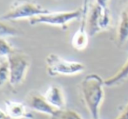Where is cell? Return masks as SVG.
I'll list each match as a JSON object with an SVG mask.
<instances>
[{"mask_svg":"<svg viewBox=\"0 0 128 119\" xmlns=\"http://www.w3.org/2000/svg\"><path fill=\"white\" fill-rule=\"evenodd\" d=\"M13 50V47L5 38H0V57H7Z\"/></svg>","mask_w":128,"mask_h":119,"instance_id":"2e32d148","label":"cell"},{"mask_svg":"<svg viewBox=\"0 0 128 119\" xmlns=\"http://www.w3.org/2000/svg\"><path fill=\"white\" fill-rule=\"evenodd\" d=\"M10 79V70L8 61H4L0 64V86L4 85Z\"/></svg>","mask_w":128,"mask_h":119,"instance_id":"9a60e30c","label":"cell"},{"mask_svg":"<svg viewBox=\"0 0 128 119\" xmlns=\"http://www.w3.org/2000/svg\"><path fill=\"white\" fill-rule=\"evenodd\" d=\"M18 35L19 31L15 27L9 24L6 22L0 21V38H5L8 37H17Z\"/></svg>","mask_w":128,"mask_h":119,"instance_id":"5bb4252c","label":"cell"},{"mask_svg":"<svg viewBox=\"0 0 128 119\" xmlns=\"http://www.w3.org/2000/svg\"><path fill=\"white\" fill-rule=\"evenodd\" d=\"M36 0H13L8 10L2 15L4 21L18 20L23 18H32L36 16L49 12Z\"/></svg>","mask_w":128,"mask_h":119,"instance_id":"7a4b0ae2","label":"cell"},{"mask_svg":"<svg viewBox=\"0 0 128 119\" xmlns=\"http://www.w3.org/2000/svg\"><path fill=\"white\" fill-rule=\"evenodd\" d=\"M10 70L9 83L12 86H18L24 81L30 66V57L27 54L14 50L6 57Z\"/></svg>","mask_w":128,"mask_h":119,"instance_id":"5b68a950","label":"cell"},{"mask_svg":"<svg viewBox=\"0 0 128 119\" xmlns=\"http://www.w3.org/2000/svg\"><path fill=\"white\" fill-rule=\"evenodd\" d=\"M28 106L34 111L39 113L48 115L51 117L57 109L52 106L49 103L46 101L44 96L39 95L38 93H32L29 97L28 99Z\"/></svg>","mask_w":128,"mask_h":119,"instance_id":"52a82bcc","label":"cell"},{"mask_svg":"<svg viewBox=\"0 0 128 119\" xmlns=\"http://www.w3.org/2000/svg\"><path fill=\"white\" fill-rule=\"evenodd\" d=\"M0 119H12L9 116V114L6 111H4L3 110L0 109Z\"/></svg>","mask_w":128,"mask_h":119,"instance_id":"ffe728a7","label":"cell"},{"mask_svg":"<svg viewBox=\"0 0 128 119\" xmlns=\"http://www.w3.org/2000/svg\"><path fill=\"white\" fill-rule=\"evenodd\" d=\"M95 3L101 8L106 19L111 21V15H110L109 10V0H96Z\"/></svg>","mask_w":128,"mask_h":119,"instance_id":"e0dca14e","label":"cell"},{"mask_svg":"<svg viewBox=\"0 0 128 119\" xmlns=\"http://www.w3.org/2000/svg\"><path fill=\"white\" fill-rule=\"evenodd\" d=\"M124 11H125V13L126 14V16H127V17H128V6L126 7V9L125 10H124Z\"/></svg>","mask_w":128,"mask_h":119,"instance_id":"44dd1931","label":"cell"},{"mask_svg":"<svg viewBox=\"0 0 128 119\" xmlns=\"http://www.w3.org/2000/svg\"><path fill=\"white\" fill-rule=\"evenodd\" d=\"M50 119H83L81 116L74 111L66 109L56 110L50 117Z\"/></svg>","mask_w":128,"mask_h":119,"instance_id":"4fadbf2b","label":"cell"},{"mask_svg":"<svg viewBox=\"0 0 128 119\" xmlns=\"http://www.w3.org/2000/svg\"><path fill=\"white\" fill-rule=\"evenodd\" d=\"M104 80L98 74H89L80 84L84 104L92 119H100V108L104 99Z\"/></svg>","mask_w":128,"mask_h":119,"instance_id":"6da1fadb","label":"cell"},{"mask_svg":"<svg viewBox=\"0 0 128 119\" xmlns=\"http://www.w3.org/2000/svg\"><path fill=\"white\" fill-rule=\"evenodd\" d=\"M46 64L47 73L51 77L74 76L82 73L86 69L82 63L67 60L55 53H51L46 57Z\"/></svg>","mask_w":128,"mask_h":119,"instance_id":"3957f363","label":"cell"},{"mask_svg":"<svg viewBox=\"0 0 128 119\" xmlns=\"http://www.w3.org/2000/svg\"><path fill=\"white\" fill-rule=\"evenodd\" d=\"M110 25L111 21L106 19L101 8L94 3L86 18V30L89 36L94 37L97 34L107 30Z\"/></svg>","mask_w":128,"mask_h":119,"instance_id":"8992f818","label":"cell"},{"mask_svg":"<svg viewBox=\"0 0 128 119\" xmlns=\"http://www.w3.org/2000/svg\"><path fill=\"white\" fill-rule=\"evenodd\" d=\"M89 34L86 30V23H80L78 29L72 37V46L77 50H84L89 43Z\"/></svg>","mask_w":128,"mask_h":119,"instance_id":"30bf717a","label":"cell"},{"mask_svg":"<svg viewBox=\"0 0 128 119\" xmlns=\"http://www.w3.org/2000/svg\"><path fill=\"white\" fill-rule=\"evenodd\" d=\"M88 7H89V0H83L82 6V17H81V22H86L87 18V13H88Z\"/></svg>","mask_w":128,"mask_h":119,"instance_id":"ac0fdd59","label":"cell"},{"mask_svg":"<svg viewBox=\"0 0 128 119\" xmlns=\"http://www.w3.org/2000/svg\"><path fill=\"white\" fill-rule=\"evenodd\" d=\"M5 111L12 119L32 118V114L27 109L26 104L18 102V101H6L5 102Z\"/></svg>","mask_w":128,"mask_h":119,"instance_id":"9c48e42d","label":"cell"},{"mask_svg":"<svg viewBox=\"0 0 128 119\" xmlns=\"http://www.w3.org/2000/svg\"><path fill=\"white\" fill-rule=\"evenodd\" d=\"M127 77H128V58L126 62L123 64V66L114 75H112V77H108L106 80H104V84L107 87L115 86L117 84L122 83Z\"/></svg>","mask_w":128,"mask_h":119,"instance_id":"7c38bea8","label":"cell"},{"mask_svg":"<svg viewBox=\"0 0 128 119\" xmlns=\"http://www.w3.org/2000/svg\"><path fill=\"white\" fill-rule=\"evenodd\" d=\"M116 119H128V104Z\"/></svg>","mask_w":128,"mask_h":119,"instance_id":"d6986e66","label":"cell"},{"mask_svg":"<svg viewBox=\"0 0 128 119\" xmlns=\"http://www.w3.org/2000/svg\"><path fill=\"white\" fill-rule=\"evenodd\" d=\"M128 39V17L125 11H123L120 16V24L117 30L116 43L118 47H121Z\"/></svg>","mask_w":128,"mask_h":119,"instance_id":"8fae6325","label":"cell"},{"mask_svg":"<svg viewBox=\"0 0 128 119\" xmlns=\"http://www.w3.org/2000/svg\"><path fill=\"white\" fill-rule=\"evenodd\" d=\"M82 17V10L77 9L68 11H49L46 14L36 16L29 19L30 25L48 24L52 26H58L66 30L68 24Z\"/></svg>","mask_w":128,"mask_h":119,"instance_id":"277c9868","label":"cell"},{"mask_svg":"<svg viewBox=\"0 0 128 119\" xmlns=\"http://www.w3.org/2000/svg\"><path fill=\"white\" fill-rule=\"evenodd\" d=\"M43 96L46 99V101L55 109H64L66 97H64V91L60 86L56 84L50 85Z\"/></svg>","mask_w":128,"mask_h":119,"instance_id":"ba28073f","label":"cell"}]
</instances>
